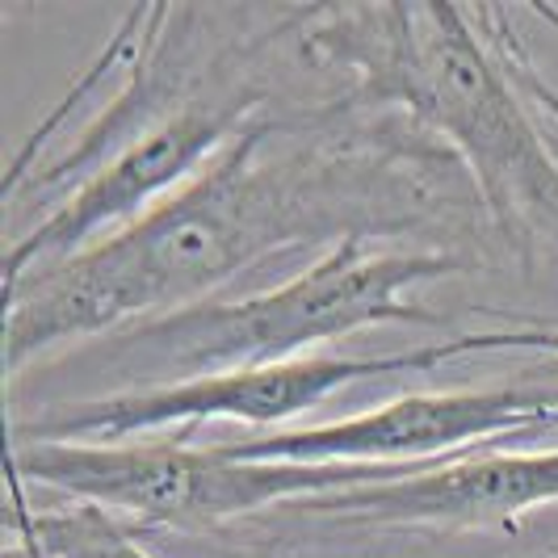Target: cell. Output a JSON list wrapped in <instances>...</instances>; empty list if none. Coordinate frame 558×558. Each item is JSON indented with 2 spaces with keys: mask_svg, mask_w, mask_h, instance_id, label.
Returning a JSON list of instances; mask_svg holds the SVG:
<instances>
[{
  "mask_svg": "<svg viewBox=\"0 0 558 558\" xmlns=\"http://www.w3.org/2000/svg\"><path fill=\"white\" fill-rule=\"evenodd\" d=\"M478 194L462 165L408 118L328 101L299 118L256 113L156 210L4 290L9 383L63 344L210 303L281 252L462 227ZM483 210V206H478Z\"/></svg>",
  "mask_w": 558,
  "mask_h": 558,
  "instance_id": "obj_1",
  "label": "cell"
},
{
  "mask_svg": "<svg viewBox=\"0 0 558 558\" xmlns=\"http://www.w3.org/2000/svg\"><path fill=\"white\" fill-rule=\"evenodd\" d=\"M294 51L362 110H399L462 165L504 248L558 256V160L525 88L471 9L446 0L307 4Z\"/></svg>",
  "mask_w": 558,
  "mask_h": 558,
  "instance_id": "obj_2",
  "label": "cell"
},
{
  "mask_svg": "<svg viewBox=\"0 0 558 558\" xmlns=\"http://www.w3.org/2000/svg\"><path fill=\"white\" fill-rule=\"evenodd\" d=\"M462 274L449 248L374 252L365 240L328 248L294 278L248 299H210L131 324L72 353V365L93 369L110 395L177 387L210 374L256 369L311 357V349L378 324H437L412 290Z\"/></svg>",
  "mask_w": 558,
  "mask_h": 558,
  "instance_id": "obj_3",
  "label": "cell"
},
{
  "mask_svg": "<svg viewBox=\"0 0 558 558\" xmlns=\"http://www.w3.org/2000/svg\"><path fill=\"white\" fill-rule=\"evenodd\" d=\"M433 462H240L219 446L172 441H9V471L76 504L147 525L210 530L269 504H299L365 483H395Z\"/></svg>",
  "mask_w": 558,
  "mask_h": 558,
  "instance_id": "obj_4",
  "label": "cell"
},
{
  "mask_svg": "<svg viewBox=\"0 0 558 558\" xmlns=\"http://www.w3.org/2000/svg\"><path fill=\"white\" fill-rule=\"evenodd\" d=\"M508 353V349H546V328H521V332H471L449 336L424 349L403 353H378V357H299L281 365H256V369H231L210 374L177 387H151V391H122L101 399H76L59 412L38 420H13V441H126L160 428H185V437L206 420H240L269 428L290 416H303L324 399L340 395L353 383L391 378V374H420L437 369L453 357L475 353Z\"/></svg>",
  "mask_w": 558,
  "mask_h": 558,
  "instance_id": "obj_5",
  "label": "cell"
},
{
  "mask_svg": "<svg viewBox=\"0 0 558 558\" xmlns=\"http://www.w3.org/2000/svg\"><path fill=\"white\" fill-rule=\"evenodd\" d=\"M278 47L227 72L219 84L197 93L194 101H185L160 126H151L131 147H122L93 177H84L29 231L9 235L4 290L47 265L76 256L97 240H110L113 231L131 227L147 210H156L165 197L177 194L185 181H194L256 113H265V101L274 97V88L265 81V59L278 56Z\"/></svg>",
  "mask_w": 558,
  "mask_h": 558,
  "instance_id": "obj_6",
  "label": "cell"
},
{
  "mask_svg": "<svg viewBox=\"0 0 558 558\" xmlns=\"http://www.w3.org/2000/svg\"><path fill=\"white\" fill-rule=\"evenodd\" d=\"M558 428V387H487V391L403 395L374 412L286 428L244 441H219L240 462H441L492 453L496 441Z\"/></svg>",
  "mask_w": 558,
  "mask_h": 558,
  "instance_id": "obj_7",
  "label": "cell"
},
{
  "mask_svg": "<svg viewBox=\"0 0 558 558\" xmlns=\"http://www.w3.org/2000/svg\"><path fill=\"white\" fill-rule=\"evenodd\" d=\"M558 504V449L462 453L395 483H365L290 504L299 517L340 525H433V530H512L521 517Z\"/></svg>",
  "mask_w": 558,
  "mask_h": 558,
  "instance_id": "obj_8",
  "label": "cell"
},
{
  "mask_svg": "<svg viewBox=\"0 0 558 558\" xmlns=\"http://www.w3.org/2000/svg\"><path fill=\"white\" fill-rule=\"evenodd\" d=\"M9 525L34 537V546L47 558H156L143 550L140 537L126 530L113 512L97 504H68V508H29L26 483L9 471Z\"/></svg>",
  "mask_w": 558,
  "mask_h": 558,
  "instance_id": "obj_9",
  "label": "cell"
},
{
  "mask_svg": "<svg viewBox=\"0 0 558 558\" xmlns=\"http://www.w3.org/2000/svg\"><path fill=\"white\" fill-rule=\"evenodd\" d=\"M4 558H47V555L34 546V537H29V533L9 525V550H4Z\"/></svg>",
  "mask_w": 558,
  "mask_h": 558,
  "instance_id": "obj_10",
  "label": "cell"
},
{
  "mask_svg": "<svg viewBox=\"0 0 558 558\" xmlns=\"http://www.w3.org/2000/svg\"><path fill=\"white\" fill-rule=\"evenodd\" d=\"M550 353H558V332H550Z\"/></svg>",
  "mask_w": 558,
  "mask_h": 558,
  "instance_id": "obj_11",
  "label": "cell"
}]
</instances>
